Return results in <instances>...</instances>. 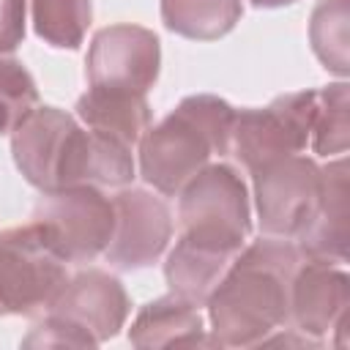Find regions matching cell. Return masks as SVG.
Listing matches in <instances>:
<instances>
[{
    "mask_svg": "<svg viewBox=\"0 0 350 350\" xmlns=\"http://www.w3.org/2000/svg\"><path fill=\"white\" fill-rule=\"evenodd\" d=\"M317 90L276 96L268 107L235 109L230 129V153L249 175L276 159L304 153L312 137Z\"/></svg>",
    "mask_w": 350,
    "mask_h": 350,
    "instance_id": "obj_6",
    "label": "cell"
},
{
    "mask_svg": "<svg viewBox=\"0 0 350 350\" xmlns=\"http://www.w3.org/2000/svg\"><path fill=\"white\" fill-rule=\"evenodd\" d=\"M254 8H282V5H293L295 0H249Z\"/></svg>",
    "mask_w": 350,
    "mask_h": 350,
    "instance_id": "obj_24",
    "label": "cell"
},
{
    "mask_svg": "<svg viewBox=\"0 0 350 350\" xmlns=\"http://www.w3.org/2000/svg\"><path fill=\"white\" fill-rule=\"evenodd\" d=\"M129 342L139 350L150 347H172V345H208L216 347L213 336H205L200 306L186 298L167 293L161 298L148 301L131 320Z\"/></svg>",
    "mask_w": 350,
    "mask_h": 350,
    "instance_id": "obj_14",
    "label": "cell"
},
{
    "mask_svg": "<svg viewBox=\"0 0 350 350\" xmlns=\"http://www.w3.org/2000/svg\"><path fill=\"white\" fill-rule=\"evenodd\" d=\"M38 107V88L22 60L0 55V134H11Z\"/></svg>",
    "mask_w": 350,
    "mask_h": 350,
    "instance_id": "obj_21",
    "label": "cell"
},
{
    "mask_svg": "<svg viewBox=\"0 0 350 350\" xmlns=\"http://www.w3.org/2000/svg\"><path fill=\"white\" fill-rule=\"evenodd\" d=\"M68 282V262L30 221L0 232V317L46 312Z\"/></svg>",
    "mask_w": 350,
    "mask_h": 350,
    "instance_id": "obj_5",
    "label": "cell"
},
{
    "mask_svg": "<svg viewBox=\"0 0 350 350\" xmlns=\"http://www.w3.org/2000/svg\"><path fill=\"white\" fill-rule=\"evenodd\" d=\"M230 262H232V254L178 238L167 254L164 279L170 284V293L186 298L194 306H205L211 290L219 284Z\"/></svg>",
    "mask_w": 350,
    "mask_h": 350,
    "instance_id": "obj_16",
    "label": "cell"
},
{
    "mask_svg": "<svg viewBox=\"0 0 350 350\" xmlns=\"http://www.w3.org/2000/svg\"><path fill=\"white\" fill-rule=\"evenodd\" d=\"M235 107L213 93H194L156 126H148L139 145V175L164 197L178 191L213 156L230 153Z\"/></svg>",
    "mask_w": 350,
    "mask_h": 350,
    "instance_id": "obj_3",
    "label": "cell"
},
{
    "mask_svg": "<svg viewBox=\"0 0 350 350\" xmlns=\"http://www.w3.org/2000/svg\"><path fill=\"white\" fill-rule=\"evenodd\" d=\"M350 219H347V159L336 156L323 167V191L309 224L295 238L304 257L328 260L336 265L347 262Z\"/></svg>",
    "mask_w": 350,
    "mask_h": 350,
    "instance_id": "obj_13",
    "label": "cell"
},
{
    "mask_svg": "<svg viewBox=\"0 0 350 350\" xmlns=\"http://www.w3.org/2000/svg\"><path fill=\"white\" fill-rule=\"evenodd\" d=\"M309 145L320 156H345L350 145V90L339 79L317 90Z\"/></svg>",
    "mask_w": 350,
    "mask_h": 350,
    "instance_id": "obj_19",
    "label": "cell"
},
{
    "mask_svg": "<svg viewBox=\"0 0 350 350\" xmlns=\"http://www.w3.org/2000/svg\"><path fill=\"white\" fill-rule=\"evenodd\" d=\"M178 224L183 241L238 254L252 232V208L243 178L230 164H205L178 191Z\"/></svg>",
    "mask_w": 350,
    "mask_h": 350,
    "instance_id": "obj_4",
    "label": "cell"
},
{
    "mask_svg": "<svg viewBox=\"0 0 350 350\" xmlns=\"http://www.w3.org/2000/svg\"><path fill=\"white\" fill-rule=\"evenodd\" d=\"M350 306V276L342 265L328 260L304 257L290 282L287 323L298 334L323 339L331 334L339 320L347 317Z\"/></svg>",
    "mask_w": 350,
    "mask_h": 350,
    "instance_id": "obj_12",
    "label": "cell"
},
{
    "mask_svg": "<svg viewBox=\"0 0 350 350\" xmlns=\"http://www.w3.org/2000/svg\"><path fill=\"white\" fill-rule=\"evenodd\" d=\"M350 38V0H317L309 16V44L317 60L336 77H347Z\"/></svg>",
    "mask_w": 350,
    "mask_h": 350,
    "instance_id": "obj_18",
    "label": "cell"
},
{
    "mask_svg": "<svg viewBox=\"0 0 350 350\" xmlns=\"http://www.w3.org/2000/svg\"><path fill=\"white\" fill-rule=\"evenodd\" d=\"M22 347H96V342L63 317L44 312V317L33 323V328L22 339Z\"/></svg>",
    "mask_w": 350,
    "mask_h": 350,
    "instance_id": "obj_22",
    "label": "cell"
},
{
    "mask_svg": "<svg viewBox=\"0 0 350 350\" xmlns=\"http://www.w3.org/2000/svg\"><path fill=\"white\" fill-rule=\"evenodd\" d=\"M161 68V41L153 30L139 25L101 27L85 57V77L90 88H109L145 96Z\"/></svg>",
    "mask_w": 350,
    "mask_h": 350,
    "instance_id": "obj_9",
    "label": "cell"
},
{
    "mask_svg": "<svg viewBox=\"0 0 350 350\" xmlns=\"http://www.w3.org/2000/svg\"><path fill=\"white\" fill-rule=\"evenodd\" d=\"M46 312L63 317L74 328L85 331L96 345H101L120 334L131 312V301L118 276L88 268L63 284Z\"/></svg>",
    "mask_w": 350,
    "mask_h": 350,
    "instance_id": "obj_11",
    "label": "cell"
},
{
    "mask_svg": "<svg viewBox=\"0 0 350 350\" xmlns=\"http://www.w3.org/2000/svg\"><path fill=\"white\" fill-rule=\"evenodd\" d=\"M36 36L55 49H77L93 19L90 0H30Z\"/></svg>",
    "mask_w": 350,
    "mask_h": 350,
    "instance_id": "obj_20",
    "label": "cell"
},
{
    "mask_svg": "<svg viewBox=\"0 0 350 350\" xmlns=\"http://www.w3.org/2000/svg\"><path fill=\"white\" fill-rule=\"evenodd\" d=\"M33 221L66 262H90L109 246L115 205L101 186H68L41 191L33 205Z\"/></svg>",
    "mask_w": 350,
    "mask_h": 350,
    "instance_id": "obj_7",
    "label": "cell"
},
{
    "mask_svg": "<svg viewBox=\"0 0 350 350\" xmlns=\"http://www.w3.org/2000/svg\"><path fill=\"white\" fill-rule=\"evenodd\" d=\"M115 227L104 257L120 271H137L153 265L170 238H172V213L164 197L148 189H123L112 197Z\"/></svg>",
    "mask_w": 350,
    "mask_h": 350,
    "instance_id": "obj_10",
    "label": "cell"
},
{
    "mask_svg": "<svg viewBox=\"0 0 350 350\" xmlns=\"http://www.w3.org/2000/svg\"><path fill=\"white\" fill-rule=\"evenodd\" d=\"M243 14V0H161V22L175 36L216 41L227 36Z\"/></svg>",
    "mask_w": 350,
    "mask_h": 350,
    "instance_id": "obj_17",
    "label": "cell"
},
{
    "mask_svg": "<svg viewBox=\"0 0 350 350\" xmlns=\"http://www.w3.org/2000/svg\"><path fill=\"white\" fill-rule=\"evenodd\" d=\"M74 115L90 131L109 137L120 145L134 148L148 131L153 115L150 104L139 93L109 90V88H88L74 107Z\"/></svg>",
    "mask_w": 350,
    "mask_h": 350,
    "instance_id": "obj_15",
    "label": "cell"
},
{
    "mask_svg": "<svg viewBox=\"0 0 350 350\" xmlns=\"http://www.w3.org/2000/svg\"><path fill=\"white\" fill-rule=\"evenodd\" d=\"M304 254L290 238L265 235L243 246L211 290L208 323L219 347H252L287 325L290 282Z\"/></svg>",
    "mask_w": 350,
    "mask_h": 350,
    "instance_id": "obj_2",
    "label": "cell"
},
{
    "mask_svg": "<svg viewBox=\"0 0 350 350\" xmlns=\"http://www.w3.org/2000/svg\"><path fill=\"white\" fill-rule=\"evenodd\" d=\"M11 156L22 178L38 191L68 186H126L134 153L82 126L60 107H36L11 131Z\"/></svg>",
    "mask_w": 350,
    "mask_h": 350,
    "instance_id": "obj_1",
    "label": "cell"
},
{
    "mask_svg": "<svg viewBox=\"0 0 350 350\" xmlns=\"http://www.w3.org/2000/svg\"><path fill=\"white\" fill-rule=\"evenodd\" d=\"M25 3L27 0H0V55L14 52L25 38Z\"/></svg>",
    "mask_w": 350,
    "mask_h": 350,
    "instance_id": "obj_23",
    "label": "cell"
},
{
    "mask_svg": "<svg viewBox=\"0 0 350 350\" xmlns=\"http://www.w3.org/2000/svg\"><path fill=\"white\" fill-rule=\"evenodd\" d=\"M252 183L260 230L265 235L295 241L320 202L323 167L314 159L295 153L254 170Z\"/></svg>",
    "mask_w": 350,
    "mask_h": 350,
    "instance_id": "obj_8",
    "label": "cell"
}]
</instances>
